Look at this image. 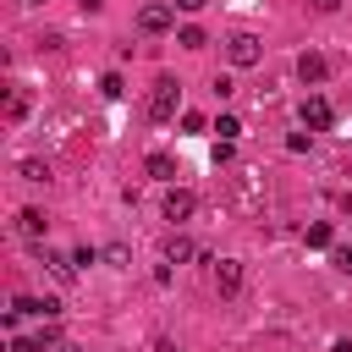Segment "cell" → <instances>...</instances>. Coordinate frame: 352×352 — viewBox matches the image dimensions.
<instances>
[{"label": "cell", "mask_w": 352, "mask_h": 352, "mask_svg": "<svg viewBox=\"0 0 352 352\" xmlns=\"http://www.w3.org/2000/svg\"><path fill=\"white\" fill-rule=\"evenodd\" d=\"M170 16H176L170 6H160V0H148V6L138 11V33H165V28H170Z\"/></svg>", "instance_id": "3"}, {"label": "cell", "mask_w": 352, "mask_h": 352, "mask_svg": "<svg viewBox=\"0 0 352 352\" xmlns=\"http://www.w3.org/2000/svg\"><path fill=\"white\" fill-rule=\"evenodd\" d=\"M214 292H220V297H236V292H242V264H236V258H220V264H214Z\"/></svg>", "instance_id": "4"}, {"label": "cell", "mask_w": 352, "mask_h": 352, "mask_svg": "<svg viewBox=\"0 0 352 352\" xmlns=\"http://www.w3.org/2000/svg\"><path fill=\"white\" fill-rule=\"evenodd\" d=\"M148 176H160V182H176V160H170V154H148Z\"/></svg>", "instance_id": "11"}, {"label": "cell", "mask_w": 352, "mask_h": 352, "mask_svg": "<svg viewBox=\"0 0 352 352\" xmlns=\"http://www.w3.org/2000/svg\"><path fill=\"white\" fill-rule=\"evenodd\" d=\"M258 55H264V50H258L253 33H231V38H226V60H231V66H258Z\"/></svg>", "instance_id": "2"}, {"label": "cell", "mask_w": 352, "mask_h": 352, "mask_svg": "<svg viewBox=\"0 0 352 352\" xmlns=\"http://www.w3.org/2000/svg\"><path fill=\"white\" fill-rule=\"evenodd\" d=\"M38 264H44V270H50L60 286H72V280H77V264H72L66 253H50V248H38Z\"/></svg>", "instance_id": "7"}, {"label": "cell", "mask_w": 352, "mask_h": 352, "mask_svg": "<svg viewBox=\"0 0 352 352\" xmlns=\"http://www.w3.org/2000/svg\"><path fill=\"white\" fill-rule=\"evenodd\" d=\"M99 6H104V0H82V11H99Z\"/></svg>", "instance_id": "24"}, {"label": "cell", "mask_w": 352, "mask_h": 352, "mask_svg": "<svg viewBox=\"0 0 352 352\" xmlns=\"http://www.w3.org/2000/svg\"><path fill=\"white\" fill-rule=\"evenodd\" d=\"M330 352H352V341H336V346H330Z\"/></svg>", "instance_id": "25"}, {"label": "cell", "mask_w": 352, "mask_h": 352, "mask_svg": "<svg viewBox=\"0 0 352 352\" xmlns=\"http://www.w3.org/2000/svg\"><path fill=\"white\" fill-rule=\"evenodd\" d=\"M330 121H336V110H330V99H319V94H314V99H302V126H314V132H324Z\"/></svg>", "instance_id": "5"}, {"label": "cell", "mask_w": 352, "mask_h": 352, "mask_svg": "<svg viewBox=\"0 0 352 352\" xmlns=\"http://www.w3.org/2000/svg\"><path fill=\"white\" fill-rule=\"evenodd\" d=\"M176 104H182L176 77H160V82H154V94H148V121H176Z\"/></svg>", "instance_id": "1"}, {"label": "cell", "mask_w": 352, "mask_h": 352, "mask_svg": "<svg viewBox=\"0 0 352 352\" xmlns=\"http://www.w3.org/2000/svg\"><path fill=\"white\" fill-rule=\"evenodd\" d=\"M302 242H308V248H330V226H324V220H314V226L302 231Z\"/></svg>", "instance_id": "12"}, {"label": "cell", "mask_w": 352, "mask_h": 352, "mask_svg": "<svg viewBox=\"0 0 352 352\" xmlns=\"http://www.w3.org/2000/svg\"><path fill=\"white\" fill-rule=\"evenodd\" d=\"M99 94H104V99H121V94H126V82H121L116 72H104V77H99Z\"/></svg>", "instance_id": "13"}, {"label": "cell", "mask_w": 352, "mask_h": 352, "mask_svg": "<svg viewBox=\"0 0 352 352\" xmlns=\"http://www.w3.org/2000/svg\"><path fill=\"white\" fill-rule=\"evenodd\" d=\"M308 6H314V11H336L341 0H308Z\"/></svg>", "instance_id": "21"}, {"label": "cell", "mask_w": 352, "mask_h": 352, "mask_svg": "<svg viewBox=\"0 0 352 352\" xmlns=\"http://www.w3.org/2000/svg\"><path fill=\"white\" fill-rule=\"evenodd\" d=\"M6 116L22 121V116H28V94H11V99H6Z\"/></svg>", "instance_id": "17"}, {"label": "cell", "mask_w": 352, "mask_h": 352, "mask_svg": "<svg viewBox=\"0 0 352 352\" xmlns=\"http://www.w3.org/2000/svg\"><path fill=\"white\" fill-rule=\"evenodd\" d=\"M330 264H336V270H346V275H352V248H336V253H330Z\"/></svg>", "instance_id": "20"}, {"label": "cell", "mask_w": 352, "mask_h": 352, "mask_svg": "<svg viewBox=\"0 0 352 352\" xmlns=\"http://www.w3.org/2000/svg\"><path fill=\"white\" fill-rule=\"evenodd\" d=\"M16 231H22L28 242H38V236L50 231V220H44V209H22V214H16Z\"/></svg>", "instance_id": "9"}, {"label": "cell", "mask_w": 352, "mask_h": 352, "mask_svg": "<svg viewBox=\"0 0 352 352\" xmlns=\"http://www.w3.org/2000/svg\"><path fill=\"white\" fill-rule=\"evenodd\" d=\"M154 352H182V346H176V341H160V346H154Z\"/></svg>", "instance_id": "23"}, {"label": "cell", "mask_w": 352, "mask_h": 352, "mask_svg": "<svg viewBox=\"0 0 352 352\" xmlns=\"http://www.w3.org/2000/svg\"><path fill=\"white\" fill-rule=\"evenodd\" d=\"M192 253H198V248H192L182 231H170V236H165V264H187Z\"/></svg>", "instance_id": "10"}, {"label": "cell", "mask_w": 352, "mask_h": 352, "mask_svg": "<svg viewBox=\"0 0 352 352\" xmlns=\"http://www.w3.org/2000/svg\"><path fill=\"white\" fill-rule=\"evenodd\" d=\"M297 77H302V82H324V77H330V60L308 50V55H297Z\"/></svg>", "instance_id": "8"}, {"label": "cell", "mask_w": 352, "mask_h": 352, "mask_svg": "<svg viewBox=\"0 0 352 352\" xmlns=\"http://www.w3.org/2000/svg\"><path fill=\"white\" fill-rule=\"evenodd\" d=\"M182 132H204V116L198 110H182Z\"/></svg>", "instance_id": "18"}, {"label": "cell", "mask_w": 352, "mask_h": 352, "mask_svg": "<svg viewBox=\"0 0 352 352\" xmlns=\"http://www.w3.org/2000/svg\"><path fill=\"white\" fill-rule=\"evenodd\" d=\"M214 132H220V143H231V138L242 132V121H236V116H220V121H214Z\"/></svg>", "instance_id": "15"}, {"label": "cell", "mask_w": 352, "mask_h": 352, "mask_svg": "<svg viewBox=\"0 0 352 352\" xmlns=\"http://www.w3.org/2000/svg\"><path fill=\"white\" fill-rule=\"evenodd\" d=\"M198 209V192H187V187H170L165 192V220H187Z\"/></svg>", "instance_id": "6"}, {"label": "cell", "mask_w": 352, "mask_h": 352, "mask_svg": "<svg viewBox=\"0 0 352 352\" xmlns=\"http://www.w3.org/2000/svg\"><path fill=\"white\" fill-rule=\"evenodd\" d=\"M11 352H44V346H38V336H16V341H11Z\"/></svg>", "instance_id": "19"}, {"label": "cell", "mask_w": 352, "mask_h": 352, "mask_svg": "<svg viewBox=\"0 0 352 352\" xmlns=\"http://www.w3.org/2000/svg\"><path fill=\"white\" fill-rule=\"evenodd\" d=\"M176 6H182V11H204L209 0H176Z\"/></svg>", "instance_id": "22"}, {"label": "cell", "mask_w": 352, "mask_h": 352, "mask_svg": "<svg viewBox=\"0 0 352 352\" xmlns=\"http://www.w3.org/2000/svg\"><path fill=\"white\" fill-rule=\"evenodd\" d=\"M33 6H44V0H33Z\"/></svg>", "instance_id": "26"}, {"label": "cell", "mask_w": 352, "mask_h": 352, "mask_svg": "<svg viewBox=\"0 0 352 352\" xmlns=\"http://www.w3.org/2000/svg\"><path fill=\"white\" fill-rule=\"evenodd\" d=\"M176 44H182V50H204V28H182Z\"/></svg>", "instance_id": "14"}, {"label": "cell", "mask_w": 352, "mask_h": 352, "mask_svg": "<svg viewBox=\"0 0 352 352\" xmlns=\"http://www.w3.org/2000/svg\"><path fill=\"white\" fill-rule=\"evenodd\" d=\"M22 176H28V182H50V165H44V160H22Z\"/></svg>", "instance_id": "16"}]
</instances>
